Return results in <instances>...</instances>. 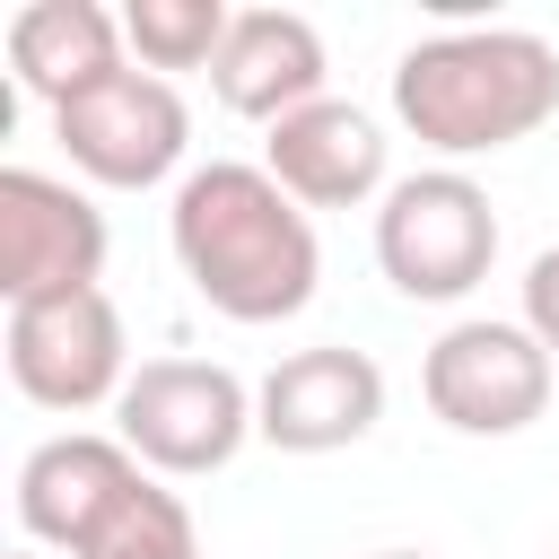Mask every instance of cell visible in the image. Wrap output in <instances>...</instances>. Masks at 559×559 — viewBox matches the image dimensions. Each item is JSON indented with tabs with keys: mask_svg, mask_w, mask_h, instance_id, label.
<instances>
[{
	"mask_svg": "<svg viewBox=\"0 0 559 559\" xmlns=\"http://www.w3.org/2000/svg\"><path fill=\"white\" fill-rule=\"evenodd\" d=\"M376 559H437V550H376Z\"/></svg>",
	"mask_w": 559,
	"mask_h": 559,
	"instance_id": "cell-17",
	"label": "cell"
},
{
	"mask_svg": "<svg viewBox=\"0 0 559 559\" xmlns=\"http://www.w3.org/2000/svg\"><path fill=\"white\" fill-rule=\"evenodd\" d=\"M52 140L70 148L79 175H96V183H114V192H148V183H166V175L183 166L192 114H183L175 79L122 61V70H105L96 87H79L70 105H52Z\"/></svg>",
	"mask_w": 559,
	"mask_h": 559,
	"instance_id": "cell-6",
	"label": "cell"
},
{
	"mask_svg": "<svg viewBox=\"0 0 559 559\" xmlns=\"http://www.w3.org/2000/svg\"><path fill=\"white\" fill-rule=\"evenodd\" d=\"M17 559H35V550H17Z\"/></svg>",
	"mask_w": 559,
	"mask_h": 559,
	"instance_id": "cell-18",
	"label": "cell"
},
{
	"mask_svg": "<svg viewBox=\"0 0 559 559\" xmlns=\"http://www.w3.org/2000/svg\"><path fill=\"white\" fill-rule=\"evenodd\" d=\"M524 332L559 358V245H542L533 271H524Z\"/></svg>",
	"mask_w": 559,
	"mask_h": 559,
	"instance_id": "cell-16",
	"label": "cell"
},
{
	"mask_svg": "<svg viewBox=\"0 0 559 559\" xmlns=\"http://www.w3.org/2000/svg\"><path fill=\"white\" fill-rule=\"evenodd\" d=\"M384 122L367 114V105H349V96H314V105H297L288 122H271V140H262V166L280 175V192L297 201V210H358V201H376V192H393L384 183Z\"/></svg>",
	"mask_w": 559,
	"mask_h": 559,
	"instance_id": "cell-11",
	"label": "cell"
},
{
	"mask_svg": "<svg viewBox=\"0 0 559 559\" xmlns=\"http://www.w3.org/2000/svg\"><path fill=\"white\" fill-rule=\"evenodd\" d=\"M148 489V463L122 445V437H44L26 463H17V524L70 559H87V542Z\"/></svg>",
	"mask_w": 559,
	"mask_h": 559,
	"instance_id": "cell-10",
	"label": "cell"
},
{
	"mask_svg": "<svg viewBox=\"0 0 559 559\" xmlns=\"http://www.w3.org/2000/svg\"><path fill=\"white\" fill-rule=\"evenodd\" d=\"M559 114V52L524 26H454L393 61V122L437 157H489Z\"/></svg>",
	"mask_w": 559,
	"mask_h": 559,
	"instance_id": "cell-2",
	"label": "cell"
},
{
	"mask_svg": "<svg viewBox=\"0 0 559 559\" xmlns=\"http://www.w3.org/2000/svg\"><path fill=\"white\" fill-rule=\"evenodd\" d=\"M105 271V210L35 166H0V297L35 306V297H70L96 288Z\"/></svg>",
	"mask_w": 559,
	"mask_h": 559,
	"instance_id": "cell-8",
	"label": "cell"
},
{
	"mask_svg": "<svg viewBox=\"0 0 559 559\" xmlns=\"http://www.w3.org/2000/svg\"><path fill=\"white\" fill-rule=\"evenodd\" d=\"M9 70H17L26 96L70 105L105 70H122V17L96 9V0H26L9 17Z\"/></svg>",
	"mask_w": 559,
	"mask_h": 559,
	"instance_id": "cell-13",
	"label": "cell"
},
{
	"mask_svg": "<svg viewBox=\"0 0 559 559\" xmlns=\"http://www.w3.org/2000/svg\"><path fill=\"white\" fill-rule=\"evenodd\" d=\"M384 419V367L349 341H314L288 349L262 384H253V437L280 454H341Z\"/></svg>",
	"mask_w": 559,
	"mask_h": 559,
	"instance_id": "cell-9",
	"label": "cell"
},
{
	"mask_svg": "<svg viewBox=\"0 0 559 559\" xmlns=\"http://www.w3.org/2000/svg\"><path fill=\"white\" fill-rule=\"evenodd\" d=\"M166 245L192 297L227 323H288L314 306V280H323L314 218L280 192L271 166H245V157H210L175 183Z\"/></svg>",
	"mask_w": 559,
	"mask_h": 559,
	"instance_id": "cell-1",
	"label": "cell"
},
{
	"mask_svg": "<svg viewBox=\"0 0 559 559\" xmlns=\"http://www.w3.org/2000/svg\"><path fill=\"white\" fill-rule=\"evenodd\" d=\"M419 393H428V411H437L454 437H515V428H533V419L550 411L559 358H550L524 323L472 314V323H445V332L428 341Z\"/></svg>",
	"mask_w": 559,
	"mask_h": 559,
	"instance_id": "cell-5",
	"label": "cell"
},
{
	"mask_svg": "<svg viewBox=\"0 0 559 559\" xmlns=\"http://www.w3.org/2000/svg\"><path fill=\"white\" fill-rule=\"evenodd\" d=\"M9 384L44 411H96L122 402L131 384V341H122V306L105 288H70V297H35L9 306Z\"/></svg>",
	"mask_w": 559,
	"mask_h": 559,
	"instance_id": "cell-7",
	"label": "cell"
},
{
	"mask_svg": "<svg viewBox=\"0 0 559 559\" xmlns=\"http://www.w3.org/2000/svg\"><path fill=\"white\" fill-rule=\"evenodd\" d=\"M498 262V210L463 166H419L376 201V271L419 297V306H454L489 280Z\"/></svg>",
	"mask_w": 559,
	"mask_h": 559,
	"instance_id": "cell-3",
	"label": "cell"
},
{
	"mask_svg": "<svg viewBox=\"0 0 559 559\" xmlns=\"http://www.w3.org/2000/svg\"><path fill=\"white\" fill-rule=\"evenodd\" d=\"M114 437L148 472L201 480V472L236 463V445L253 437V384L218 358H148V367H131V384L114 402Z\"/></svg>",
	"mask_w": 559,
	"mask_h": 559,
	"instance_id": "cell-4",
	"label": "cell"
},
{
	"mask_svg": "<svg viewBox=\"0 0 559 559\" xmlns=\"http://www.w3.org/2000/svg\"><path fill=\"white\" fill-rule=\"evenodd\" d=\"M87 559H201V533H192V507L175 498V489H140L96 542H87Z\"/></svg>",
	"mask_w": 559,
	"mask_h": 559,
	"instance_id": "cell-15",
	"label": "cell"
},
{
	"mask_svg": "<svg viewBox=\"0 0 559 559\" xmlns=\"http://www.w3.org/2000/svg\"><path fill=\"white\" fill-rule=\"evenodd\" d=\"M210 87L245 122H288L297 105L323 96V35H314V17H297V9H236L227 44L210 61Z\"/></svg>",
	"mask_w": 559,
	"mask_h": 559,
	"instance_id": "cell-12",
	"label": "cell"
},
{
	"mask_svg": "<svg viewBox=\"0 0 559 559\" xmlns=\"http://www.w3.org/2000/svg\"><path fill=\"white\" fill-rule=\"evenodd\" d=\"M227 26H236V9H218V0H131L122 9V44L157 79L166 70H210L218 44H227Z\"/></svg>",
	"mask_w": 559,
	"mask_h": 559,
	"instance_id": "cell-14",
	"label": "cell"
}]
</instances>
